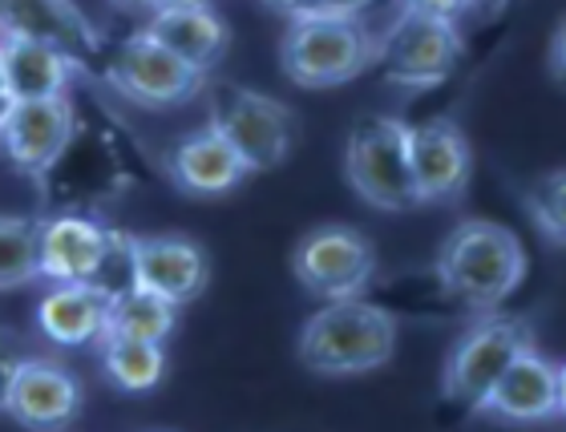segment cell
I'll return each mask as SVG.
<instances>
[{
	"mask_svg": "<svg viewBox=\"0 0 566 432\" xmlns=\"http://www.w3.org/2000/svg\"><path fill=\"white\" fill-rule=\"evenodd\" d=\"M437 280L449 299L470 312H494L526 280V246L494 219H461L441 239Z\"/></svg>",
	"mask_w": 566,
	"mask_h": 432,
	"instance_id": "6da1fadb",
	"label": "cell"
},
{
	"mask_svg": "<svg viewBox=\"0 0 566 432\" xmlns=\"http://www.w3.org/2000/svg\"><path fill=\"white\" fill-rule=\"evenodd\" d=\"M295 356L316 376H365L397 356V316L389 307L356 299H332L300 327Z\"/></svg>",
	"mask_w": 566,
	"mask_h": 432,
	"instance_id": "7a4b0ae2",
	"label": "cell"
},
{
	"mask_svg": "<svg viewBox=\"0 0 566 432\" xmlns=\"http://www.w3.org/2000/svg\"><path fill=\"white\" fill-rule=\"evenodd\" d=\"M377 41L368 33L365 17L307 9L292 17L280 45V65L304 89H336L373 65Z\"/></svg>",
	"mask_w": 566,
	"mask_h": 432,
	"instance_id": "3957f363",
	"label": "cell"
},
{
	"mask_svg": "<svg viewBox=\"0 0 566 432\" xmlns=\"http://www.w3.org/2000/svg\"><path fill=\"white\" fill-rule=\"evenodd\" d=\"M344 175L348 187L377 211L417 207L413 170H409V126L401 117H360L344 141Z\"/></svg>",
	"mask_w": 566,
	"mask_h": 432,
	"instance_id": "277c9868",
	"label": "cell"
},
{
	"mask_svg": "<svg viewBox=\"0 0 566 432\" xmlns=\"http://www.w3.org/2000/svg\"><path fill=\"white\" fill-rule=\"evenodd\" d=\"M292 275L312 299H356L377 280V246L360 226L319 222L295 243Z\"/></svg>",
	"mask_w": 566,
	"mask_h": 432,
	"instance_id": "5b68a950",
	"label": "cell"
},
{
	"mask_svg": "<svg viewBox=\"0 0 566 432\" xmlns=\"http://www.w3.org/2000/svg\"><path fill=\"white\" fill-rule=\"evenodd\" d=\"M227 141L231 150L248 162L251 175L275 170L287 162V154L295 146V114L272 94L248 89L235 82H219L211 89V117H207Z\"/></svg>",
	"mask_w": 566,
	"mask_h": 432,
	"instance_id": "8992f818",
	"label": "cell"
},
{
	"mask_svg": "<svg viewBox=\"0 0 566 432\" xmlns=\"http://www.w3.org/2000/svg\"><path fill=\"white\" fill-rule=\"evenodd\" d=\"M531 344H534V331L526 327V319L485 316L478 324H470L453 339V348L446 356V372H441L446 400H453L458 409L478 412L485 392L497 384V376L506 372V363L522 348H531Z\"/></svg>",
	"mask_w": 566,
	"mask_h": 432,
	"instance_id": "52a82bcc",
	"label": "cell"
},
{
	"mask_svg": "<svg viewBox=\"0 0 566 432\" xmlns=\"http://www.w3.org/2000/svg\"><path fill=\"white\" fill-rule=\"evenodd\" d=\"M109 82L122 97H130L142 109H175L202 94L207 73L170 53L150 29H138L122 41L114 61H109Z\"/></svg>",
	"mask_w": 566,
	"mask_h": 432,
	"instance_id": "ba28073f",
	"label": "cell"
},
{
	"mask_svg": "<svg viewBox=\"0 0 566 432\" xmlns=\"http://www.w3.org/2000/svg\"><path fill=\"white\" fill-rule=\"evenodd\" d=\"M114 263H126V234L109 231L106 222L77 211H61L36 222V280L106 283V271Z\"/></svg>",
	"mask_w": 566,
	"mask_h": 432,
	"instance_id": "9c48e42d",
	"label": "cell"
},
{
	"mask_svg": "<svg viewBox=\"0 0 566 432\" xmlns=\"http://www.w3.org/2000/svg\"><path fill=\"white\" fill-rule=\"evenodd\" d=\"M73 141H77V109L70 94L24 97L0 117V154L9 158L12 170L29 178H45L49 170H57Z\"/></svg>",
	"mask_w": 566,
	"mask_h": 432,
	"instance_id": "30bf717a",
	"label": "cell"
},
{
	"mask_svg": "<svg viewBox=\"0 0 566 432\" xmlns=\"http://www.w3.org/2000/svg\"><path fill=\"white\" fill-rule=\"evenodd\" d=\"M126 280L182 307L207 292L211 259L187 234H126Z\"/></svg>",
	"mask_w": 566,
	"mask_h": 432,
	"instance_id": "8fae6325",
	"label": "cell"
},
{
	"mask_svg": "<svg viewBox=\"0 0 566 432\" xmlns=\"http://www.w3.org/2000/svg\"><path fill=\"white\" fill-rule=\"evenodd\" d=\"M461 61V33L458 21H437L401 12L392 33L380 41V70L392 85L405 89H429L441 85Z\"/></svg>",
	"mask_w": 566,
	"mask_h": 432,
	"instance_id": "7c38bea8",
	"label": "cell"
},
{
	"mask_svg": "<svg viewBox=\"0 0 566 432\" xmlns=\"http://www.w3.org/2000/svg\"><path fill=\"white\" fill-rule=\"evenodd\" d=\"M482 417L502 424H546L563 421L566 412V372L563 363L534 348H522L485 392Z\"/></svg>",
	"mask_w": 566,
	"mask_h": 432,
	"instance_id": "4fadbf2b",
	"label": "cell"
},
{
	"mask_svg": "<svg viewBox=\"0 0 566 432\" xmlns=\"http://www.w3.org/2000/svg\"><path fill=\"white\" fill-rule=\"evenodd\" d=\"M409 170H413L417 207H449L465 199L473 178V150L458 122L429 117L409 126Z\"/></svg>",
	"mask_w": 566,
	"mask_h": 432,
	"instance_id": "5bb4252c",
	"label": "cell"
},
{
	"mask_svg": "<svg viewBox=\"0 0 566 432\" xmlns=\"http://www.w3.org/2000/svg\"><path fill=\"white\" fill-rule=\"evenodd\" d=\"M85 388L61 360L24 356L4 392V412L24 429L57 432L82 421Z\"/></svg>",
	"mask_w": 566,
	"mask_h": 432,
	"instance_id": "9a60e30c",
	"label": "cell"
},
{
	"mask_svg": "<svg viewBox=\"0 0 566 432\" xmlns=\"http://www.w3.org/2000/svg\"><path fill=\"white\" fill-rule=\"evenodd\" d=\"M166 178L190 199H223L251 178L248 162L231 150V141L207 122L190 129L166 150Z\"/></svg>",
	"mask_w": 566,
	"mask_h": 432,
	"instance_id": "2e32d148",
	"label": "cell"
},
{
	"mask_svg": "<svg viewBox=\"0 0 566 432\" xmlns=\"http://www.w3.org/2000/svg\"><path fill=\"white\" fill-rule=\"evenodd\" d=\"M109 304H114V287L97 280L53 283L36 304V327L57 348H90L106 339Z\"/></svg>",
	"mask_w": 566,
	"mask_h": 432,
	"instance_id": "e0dca14e",
	"label": "cell"
},
{
	"mask_svg": "<svg viewBox=\"0 0 566 432\" xmlns=\"http://www.w3.org/2000/svg\"><path fill=\"white\" fill-rule=\"evenodd\" d=\"M0 36L53 45L77 65L97 53V29L73 0H0Z\"/></svg>",
	"mask_w": 566,
	"mask_h": 432,
	"instance_id": "ac0fdd59",
	"label": "cell"
},
{
	"mask_svg": "<svg viewBox=\"0 0 566 432\" xmlns=\"http://www.w3.org/2000/svg\"><path fill=\"white\" fill-rule=\"evenodd\" d=\"M158 41H163L170 53L195 65L199 73L211 77V70H219L231 49V29L219 12L207 4H163V9H150V21H146Z\"/></svg>",
	"mask_w": 566,
	"mask_h": 432,
	"instance_id": "d6986e66",
	"label": "cell"
},
{
	"mask_svg": "<svg viewBox=\"0 0 566 432\" xmlns=\"http://www.w3.org/2000/svg\"><path fill=\"white\" fill-rule=\"evenodd\" d=\"M73 70H77V61L65 57L61 49L21 41V36H0V73H4L12 102L70 94Z\"/></svg>",
	"mask_w": 566,
	"mask_h": 432,
	"instance_id": "ffe728a7",
	"label": "cell"
},
{
	"mask_svg": "<svg viewBox=\"0 0 566 432\" xmlns=\"http://www.w3.org/2000/svg\"><path fill=\"white\" fill-rule=\"evenodd\" d=\"M102 372H106L109 384L130 392V397L154 392L166 376V344L106 336L102 339Z\"/></svg>",
	"mask_w": 566,
	"mask_h": 432,
	"instance_id": "44dd1931",
	"label": "cell"
},
{
	"mask_svg": "<svg viewBox=\"0 0 566 432\" xmlns=\"http://www.w3.org/2000/svg\"><path fill=\"white\" fill-rule=\"evenodd\" d=\"M178 324V307L170 299L154 292H142L134 283L114 292V304H109V327L106 336H126V339H154V344H166L170 331Z\"/></svg>",
	"mask_w": 566,
	"mask_h": 432,
	"instance_id": "7402d4cb",
	"label": "cell"
},
{
	"mask_svg": "<svg viewBox=\"0 0 566 432\" xmlns=\"http://www.w3.org/2000/svg\"><path fill=\"white\" fill-rule=\"evenodd\" d=\"M36 280V222L0 214V292Z\"/></svg>",
	"mask_w": 566,
	"mask_h": 432,
	"instance_id": "603a6c76",
	"label": "cell"
},
{
	"mask_svg": "<svg viewBox=\"0 0 566 432\" xmlns=\"http://www.w3.org/2000/svg\"><path fill=\"white\" fill-rule=\"evenodd\" d=\"M566 178L563 170H546V175L534 178V187L526 190V214L531 222L538 226L551 246H563V234H566Z\"/></svg>",
	"mask_w": 566,
	"mask_h": 432,
	"instance_id": "cb8c5ba5",
	"label": "cell"
},
{
	"mask_svg": "<svg viewBox=\"0 0 566 432\" xmlns=\"http://www.w3.org/2000/svg\"><path fill=\"white\" fill-rule=\"evenodd\" d=\"M401 9L417 17H437V21H461L470 12V0H401Z\"/></svg>",
	"mask_w": 566,
	"mask_h": 432,
	"instance_id": "d4e9b609",
	"label": "cell"
},
{
	"mask_svg": "<svg viewBox=\"0 0 566 432\" xmlns=\"http://www.w3.org/2000/svg\"><path fill=\"white\" fill-rule=\"evenodd\" d=\"M24 360L21 339L12 336L9 327H0V409H4V392H9V380L17 372V363Z\"/></svg>",
	"mask_w": 566,
	"mask_h": 432,
	"instance_id": "484cf974",
	"label": "cell"
},
{
	"mask_svg": "<svg viewBox=\"0 0 566 432\" xmlns=\"http://www.w3.org/2000/svg\"><path fill=\"white\" fill-rule=\"evenodd\" d=\"M373 0H316L319 12H340V17H360Z\"/></svg>",
	"mask_w": 566,
	"mask_h": 432,
	"instance_id": "4316f807",
	"label": "cell"
},
{
	"mask_svg": "<svg viewBox=\"0 0 566 432\" xmlns=\"http://www.w3.org/2000/svg\"><path fill=\"white\" fill-rule=\"evenodd\" d=\"M563 36H566V29L555 24V36H551V77H555V82H563Z\"/></svg>",
	"mask_w": 566,
	"mask_h": 432,
	"instance_id": "83f0119b",
	"label": "cell"
},
{
	"mask_svg": "<svg viewBox=\"0 0 566 432\" xmlns=\"http://www.w3.org/2000/svg\"><path fill=\"white\" fill-rule=\"evenodd\" d=\"M263 4L275 12H287V17H300V12L316 9V0H263Z\"/></svg>",
	"mask_w": 566,
	"mask_h": 432,
	"instance_id": "f1b7e54d",
	"label": "cell"
},
{
	"mask_svg": "<svg viewBox=\"0 0 566 432\" xmlns=\"http://www.w3.org/2000/svg\"><path fill=\"white\" fill-rule=\"evenodd\" d=\"M114 4H118V9H130V12H150L158 0H114Z\"/></svg>",
	"mask_w": 566,
	"mask_h": 432,
	"instance_id": "f546056e",
	"label": "cell"
},
{
	"mask_svg": "<svg viewBox=\"0 0 566 432\" xmlns=\"http://www.w3.org/2000/svg\"><path fill=\"white\" fill-rule=\"evenodd\" d=\"M506 0H470V12H497Z\"/></svg>",
	"mask_w": 566,
	"mask_h": 432,
	"instance_id": "4dcf8cb0",
	"label": "cell"
},
{
	"mask_svg": "<svg viewBox=\"0 0 566 432\" xmlns=\"http://www.w3.org/2000/svg\"><path fill=\"white\" fill-rule=\"evenodd\" d=\"M9 106H12V97H9V85H4V73H0V117H4Z\"/></svg>",
	"mask_w": 566,
	"mask_h": 432,
	"instance_id": "1f68e13d",
	"label": "cell"
},
{
	"mask_svg": "<svg viewBox=\"0 0 566 432\" xmlns=\"http://www.w3.org/2000/svg\"><path fill=\"white\" fill-rule=\"evenodd\" d=\"M163 4H207V0H158L154 9H163Z\"/></svg>",
	"mask_w": 566,
	"mask_h": 432,
	"instance_id": "d6a6232c",
	"label": "cell"
}]
</instances>
